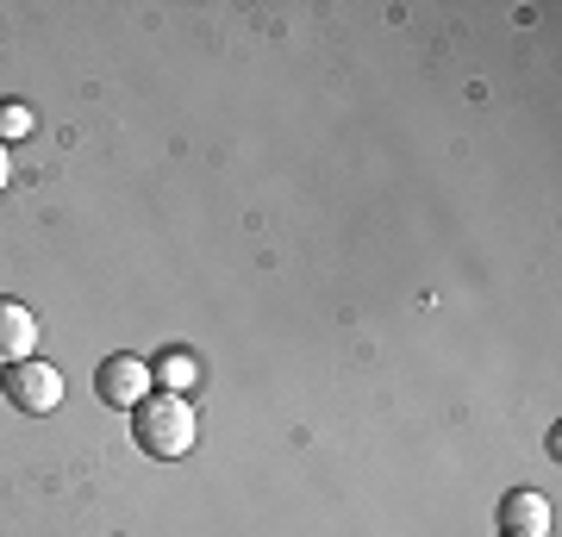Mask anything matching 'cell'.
<instances>
[{"label": "cell", "instance_id": "1", "mask_svg": "<svg viewBox=\"0 0 562 537\" xmlns=\"http://www.w3.org/2000/svg\"><path fill=\"white\" fill-rule=\"evenodd\" d=\"M132 438H138L144 457H162L176 462L194 450V438H201V418H194V406L181 394H144L138 406H132Z\"/></svg>", "mask_w": 562, "mask_h": 537}, {"label": "cell", "instance_id": "2", "mask_svg": "<svg viewBox=\"0 0 562 537\" xmlns=\"http://www.w3.org/2000/svg\"><path fill=\"white\" fill-rule=\"evenodd\" d=\"M0 388H7V400H13L20 413H57V400H63V376L50 362H32V357L13 362Z\"/></svg>", "mask_w": 562, "mask_h": 537}, {"label": "cell", "instance_id": "3", "mask_svg": "<svg viewBox=\"0 0 562 537\" xmlns=\"http://www.w3.org/2000/svg\"><path fill=\"white\" fill-rule=\"evenodd\" d=\"M94 388H101L106 406H138V400L157 388V376H150L144 357H106L101 369H94Z\"/></svg>", "mask_w": 562, "mask_h": 537}, {"label": "cell", "instance_id": "4", "mask_svg": "<svg viewBox=\"0 0 562 537\" xmlns=\"http://www.w3.org/2000/svg\"><path fill=\"white\" fill-rule=\"evenodd\" d=\"M32 344H38V318L25 300H0V362L13 369V362L32 357Z\"/></svg>", "mask_w": 562, "mask_h": 537}, {"label": "cell", "instance_id": "5", "mask_svg": "<svg viewBox=\"0 0 562 537\" xmlns=\"http://www.w3.org/2000/svg\"><path fill=\"white\" fill-rule=\"evenodd\" d=\"M501 532L506 537H550V500L543 494H506L501 500Z\"/></svg>", "mask_w": 562, "mask_h": 537}, {"label": "cell", "instance_id": "6", "mask_svg": "<svg viewBox=\"0 0 562 537\" xmlns=\"http://www.w3.org/2000/svg\"><path fill=\"white\" fill-rule=\"evenodd\" d=\"M13 138H32V107H20V100L0 107V144H13Z\"/></svg>", "mask_w": 562, "mask_h": 537}, {"label": "cell", "instance_id": "7", "mask_svg": "<svg viewBox=\"0 0 562 537\" xmlns=\"http://www.w3.org/2000/svg\"><path fill=\"white\" fill-rule=\"evenodd\" d=\"M150 376H162L169 388H188V376H194V362H188V357H162V369H150Z\"/></svg>", "mask_w": 562, "mask_h": 537}, {"label": "cell", "instance_id": "8", "mask_svg": "<svg viewBox=\"0 0 562 537\" xmlns=\"http://www.w3.org/2000/svg\"><path fill=\"white\" fill-rule=\"evenodd\" d=\"M13 181V157H7V144H0V188Z\"/></svg>", "mask_w": 562, "mask_h": 537}]
</instances>
